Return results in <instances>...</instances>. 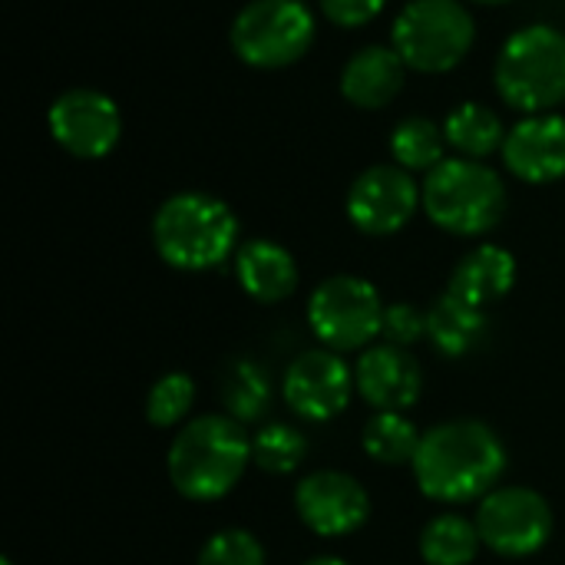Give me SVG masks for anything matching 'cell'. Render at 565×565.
<instances>
[{
  "label": "cell",
  "instance_id": "9a60e30c",
  "mask_svg": "<svg viewBox=\"0 0 565 565\" xmlns=\"http://www.w3.org/2000/svg\"><path fill=\"white\" fill-rule=\"evenodd\" d=\"M358 394L374 411H411L424 394V367L407 348H364L354 367Z\"/></svg>",
  "mask_w": 565,
  "mask_h": 565
},
{
  "label": "cell",
  "instance_id": "7c38bea8",
  "mask_svg": "<svg viewBox=\"0 0 565 565\" xmlns=\"http://www.w3.org/2000/svg\"><path fill=\"white\" fill-rule=\"evenodd\" d=\"M281 391L298 417L324 424L348 411L358 384H354V371L338 351L315 348L291 361V367L285 371Z\"/></svg>",
  "mask_w": 565,
  "mask_h": 565
},
{
  "label": "cell",
  "instance_id": "6da1fadb",
  "mask_svg": "<svg viewBox=\"0 0 565 565\" xmlns=\"http://www.w3.org/2000/svg\"><path fill=\"white\" fill-rule=\"evenodd\" d=\"M414 480L437 503H473L497 490L507 470V447L483 420H447L420 437Z\"/></svg>",
  "mask_w": 565,
  "mask_h": 565
},
{
  "label": "cell",
  "instance_id": "83f0119b",
  "mask_svg": "<svg viewBox=\"0 0 565 565\" xmlns=\"http://www.w3.org/2000/svg\"><path fill=\"white\" fill-rule=\"evenodd\" d=\"M427 334V311H420L411 301H397L384 308V324H381V338L384 344L394 348H411Z\"/></svg>",
  "mask_w": 565,
  "mask_h": 565
},
{
  "label": "cell",
  "instance_id": "f1b7e54d",
  "mask_svg": "<svg viewBox=\"0 0 565 565\" xmlns=\"http://www.w3.org/2000/svg\"><path fill=\"white\" fill-rule=\"evenodd\" d=\"M321 3V13L334 23V26H344V30H358L364 23H371L387 0H318Z\"/></svg>",
  "mask_w": 565,
  "mask_h": 565
},
{
  "label": "cell",
  "instance_id": "f546056e",
  "mask_svg": "<svg viewBox=\"0 0 565 565\" xmlns=\"http://www.w3.org/2000/svg\"><path fill=\"white\" fill-rule=\"evenodd\" d=\"M305 565H351V563H344V559H338V556H315V559H308Z\"/></svg>",
  "mask_w": 565,
  "mask_h": 565
},
{
  "label": "cell",
  "instance_id": "4fadbf2b",
  "mask_svg": "<svg viewBox=\"0 0 565 565\" xmlns=\"http://www.w3.org/2000/svg\"><path fill=\"white\" fill-rule=\"evenodd\" d=\"M295 510L315 536L338 540L367 523L371 497L351 473L318 470L295 487Z\"/></svg>",
  "mask_w": 565,
  "mask_h": 565
},
{
  "label": "cell",
  "instance_id": "7a4b0ae2",
  "mask_svg": "<svg viewBox=\"0 0 565 565\" xmlns=\"http://www.w3.org/2000/svg\"><path fill=\"white\" fill-rule=\"evenodd\" d=\"M252 463V440L228 414L189 420L169 447V480L192 503L228 497Z\"/></svg>",
  "mask_w": 565,
  "mask_h": 565
},
{
  "label": "cell",
  "instance_id": "30bf717a",
  "mask_svg": "<svg viewBox=\"0 0 565 565\" xmlns=\"http://www.w3.org/2000/svg\"><path fill=\"white\" fill-rule=\"evenodd\" d=\"M424 205V185H417L414 172L394 166L364 169L348 189V218L358 232L384 238L401 232L417 209Z\"/></svg>",
  "mask_w": 565,
  "mask_h": 565
},
{
  "label": "cell",
  "instance_id": "5b68a950",
  "mask_svg": "<svg viewBox=\"0 0 565 565\" xmlns=\"http://www.w3.org/2000/svg\"><path fill=\"white\" fill-rule=\"evenodd\" d=\"M497 93L513 109L536 116L556 113L565 103V33L550 23H533L516 30L493 70Z\"/></svg>",
  "mask_w": 565,
  "mask_h": 565
},
{
  "label": "cell",
  "instance_id": "2e32d148",
  "mask_svg": "<svg viewBox=\"0 0 565 565\" xmlns=\"http://www.w3.org/2000/svg\"><path fill=\"white\" fill-rule=\"evenodd\" d=\"M407 63L394 46H361L341 70V93L358 109H384L404 89Z\"/></svg>",
  "mask_w": 565,
  "mask_h": 565
},
{
  "label": "cell",
  "instance_id": "9c48e42d",
  "mask_svg": "<svg viewBox=\"0 0 565 565\" xmlns=\"http://www.w3.org/2000/svg\"><path fill=\"white\" fill-rule=\"evenodd\" d=\"M477 530L487 550L507 559L540 553L553 536V510L543 493L530 487H497L480 500Z\"/></svg>",
  "mask_w": 565,
  "mask_h": 565
},
{
  "label": "cell",
  "instance_id": "44dd1931",
  "mask_svg": "<svg viewBox=\"0 0 565 565\" xmlns=\"http://www.w3.org/2000/svg\"><path fill=\"white\" fill-rule=\"evenodd\" d=\"M483 540L477 520L460 513H440L420 530V556L427 565H470Z\"/></svg>",
  "mask_w": 565,
  "mask_h": 565
},
{
  "label": "cell",
  "instance_id": "cb8c5ba5",
  "mask_svg": "<svg viewBox=\"0 0 565 565\" xmlns=\"http://www.w3.org/2000/svg\"><path fill=\"white\" fill-rule=\"evenodd\" d=\"M271 401V387H268V374L248 361V358H235L225 374H222V404L228 411V417L242 420H258L262 411Z\"/></svg>",
  "mask_w": 565,
  "mask_h": 565
},
{
  "label": "cell",
  "instance_id": "7402d4cb",
  "mask_svg": "<svg viewBox=\"0 0 565 565\" xmlns=\"http://www.w3.org/2000/svg\"><path fill=\"white\" fill-rule=\"evenodd\" d=\"M391 156L407 172H434L447 159V136L427 116H407L391 132Z\"/></svg>",
  "mask_w": 565,
  "mask_h": 565
},
{
  "label": "cell",
  "instance_id": "8fae6325",
  "mask_svg": "<svg viewBox=\"0 0 565 565\" xmlns=\"http://www.w3.org/2000/svg\"><path fill=\"white\" fill-rule=\"evenodd\" d=\"M46 126L56 146L76 159H106L122 136L119 106L89 86L60 93L46 113Z\"/></svg>",
  "mask_w": 565,
  "mask_h": 565
},
{
  "label": "cell",
  "instance_id": "484cf974",
  "mask_svg": "<svg viewBox=\"0 0 565 565\" xmlns=\"http://www.w3.org/2000/svg\"><path fill=\"white\" fill-rule=\"evenodd\" d=\"M195 404V381L182 371H172V374H162L152 387H149V397H146V420L159 430L166 427H179L189 411Z\"/></svg>",
  "mask_w": 565,
  "mask_h": 565
},
{
  "label": "cell",
  "instance_id": "3957f363",
  "mask_svg": "<svg viewBox=\"0 0 565 565\" xmlns=\"http://www.w3.org/2000/svg\"><path fill=\"white\" fill-rule=\"evenodd\" d=\"M152 245L175 271H209L238 252V218L209 192H175L152 218Z\"/></svg>",
  "mask_w": 565,
  "mask_h": 565
},
{
  "label": "cell",
  "instance_id": "52a82bcc",
  "mask_svg": "<svg viewBox=\"0 0 565 565\" xmlns=\"http://www.w3.org/2000/svg\"><path fill=\"white\" fill-rule=\"evenodd\" d=\"M232 50L255 70H285L315 43V13L301 0H248L232 20Z\"/></svg>",
  "mask_w": 565,
  "mask_h": 565
},
{
  "label": "cell",
  "instance_id": "1f68e13d",
  "mask_svg": "<svg viewBox=\"0 0 565 565\" xmlns=\"http://www.w3.org/2000/svg\"><path fill=\"white\" fill-rule=\"evenodd\" d=\"M0 565H13V563H10V559H3V563H0Z\"/></svg>",
  "mask_w": 565,
  "mask_h": 565
},
{
  "label": "cell",
  "instance_id": "4316f807",
  "mask_svg": "<svg viewBox=\"0 0 565 565\" xmlns=\"http://www.w3.org/2000/svg\"><path fill=\"white\" fill-rule=\"evenodd\" d=\"M199 565H265V546L248 530H222L205 540Z\"/></svg>",
  "mask_w": 565,
  "mask_h": 565
},
{
  "label": "cell",
  "instance_id": "8992f818",
  "mask_svg": "<svg viewBox=\"0 0 565 565\" xmlns=\"http://www.w3.org/2000/svg\"><path fill=\"white\" fill-rule=\"evenodd\" d=\"M477 23L460 0H411L391 26V46L407 70L447 73L467 60Z\"/></svg>",
  "mask_w": 565,
  "mask_h": 565
},
{
  "label": "cell",
  "instance_id": "ba28073f",
  "mask_svg": "<svg viewBox=\"0 0 565 565\" xmlns=\"http://www.w3.org/2000/svg\"><path fill=\"white\" fill-rule=\"evenodd\" d=\"M308 324L338 354L367 348L384 324V301L367 278L331 275L308 298Z\"/></svg>",
  "mask_w": 565,
  "mask_h": 565
},
{
  "label": "cell",
  "instance_id": "e0dca14e",
  "mask_svg": "<svg viewBox=\"0 0 565 565\" xmlns=\"http://www.w3.org/2000/svg\"><path fill=\"white\" fill-rule=\"evenodd\" d=\"M235 278L248 298L278 305L298 288V262L285 245L271 238H252L235 252Z\"/></svg>",
  "mask_w": 565,
  "mask_h": 565
},
{
  "label": "cell",
  "instance_id": "d6986e66",
  "mask_svg": "<svg viewBox=\"0 0 565 565\" xmlns=\"http://www.w3.org/2000/svg\"><path fill=\"white\" fill-rule=\"evenodd\" d=\"M487 311L457 298V295H440L430 311H427V338L444 358H463L473 348L483 344L487 338Z\"/></svg>",
  "mask_w": 565,
  "mask_h": 565
},
{
  "label": "cell",
  "instance_id": "277c9868",
  "mask_svg": "<svg viewBox=\"0 0 565 565\" xmlns=\"http://www.w3.org/2000/svg\"><path fill=\"white\" fill-rule=\"evenodd\" d=\"M424 212L450 235H487L507 215V185L480 159H444L424 179Z\"/></svg>",
  "mask_w": 565,
  "mask_h": 565
},
{
  "label": "cell",
  "instance_id": "5bb4252c",
  "mask_svg": "<svg viewBox=\"0 0 565 565\" xmlns=\"http://www.w3.org/2000/svg\"><path fill=\"white\" fill-rule=\"evenodd\" d=\"M503 166L530 185L565 179V116L536 113L520 119L503 142Z\"/></svg>",
  "mask_w": 565,
  "mask_h": 565
},
{
  "label": "cell",
  "instance_id": "603a6c76",
  "mask_svg": "<svg viewBox=\"0 0 565 565\" xmlns=\"http://www.w3.org/2000/svg\"><path fill=\"white\" fill-rule=\"evenodd\" d=\"M420 430L414 427L411 417H404L401 411H377L367 424H364V454L384 467H397V463H414V454L420 447Z\"/></svg>",
  "mask_w": 565,
  "mask_h": 565
},
{
  "label": "cell",
  "instance_id": "ffe728a7",
  "mask_svg": "<svg viewBox=\"0 0 565 565\" xmlns=\"http://www.w3.org/2000/svg\"><path fill=\"white\" fill-rule=\"evenodd\" d=\"M507 132L510 129L503 126L500 113L490 109V106H483V103H460L444 119L447 146L454 152H460L463 159H480L483 162L487 156L503 152Z\"/></svg>",
  "mask_w": 565,
  "mask_h": 565
},
{
  "label": "cell",
  "instance_id": "d4e9b609",
  "mask_svg": "<svg viewBox=\"0 0 565 565\" xmlns=\"http://www.w3.org/2000/svg\"><path fill=\"white\" fill-rule=\"evenodd\" d=\"M308 457V437L291 424H265L252 437V463L271 477L295 473Z\"/></svg>",
  "mask_w": 565,
  "mask_h": 565
},
{
  "label": "cell",
  "instance_id": "4dcf8cb0",
  "mask_svg": "<svg viewBox=\"0 0 565 565\" xmlns=\"http://www.w3.org/2000/svg\"><path fill=\"white\" fill-rule=\"evenodd\" d=\"M473 3H483V7H500V3H513V0H473Z\"/></svg>",
  "mask_w": 565,
  "mask_h": 565
},
{
  "label": "cell",
  "instance_id": "ac0fdd59",
  "mask_svg": "<svg viewBox=\"0 0 565 565\" xmlns=\"http://www.w3.org/2000/svg\"><path fill=\"white\" fill-rule=\"evenodd\" d=\"M513 285L516 258L503 245H477L457 262L447 291L487 311L493 301H503L513 291Z\"/></svg>",
  "mask_w": 565,
  "mask_h": 565
}]
</instances>
